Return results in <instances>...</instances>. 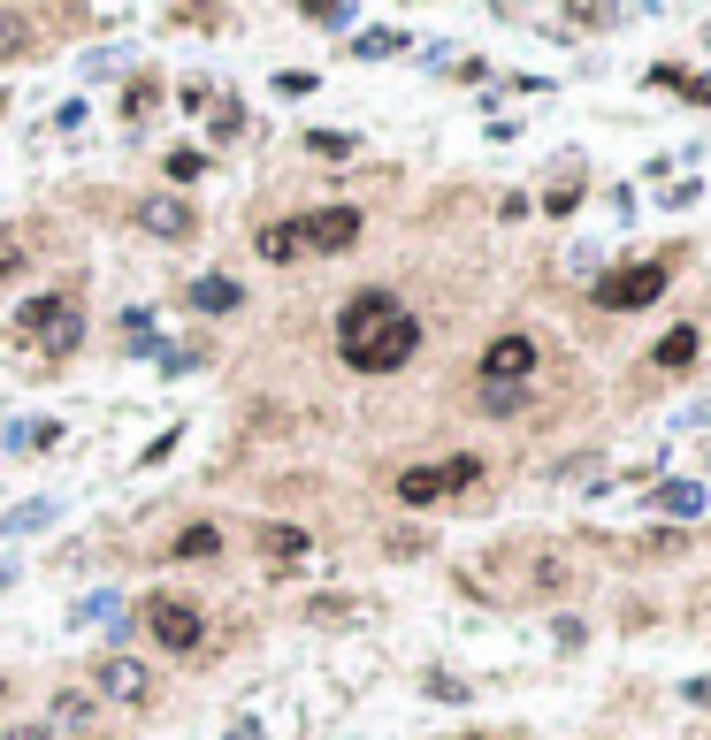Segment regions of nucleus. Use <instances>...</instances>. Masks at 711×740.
Returning <instances> with one entry per match:
<instances>
[{
	"label": "nucleus",
	"instance_id": "nucleus-14",
	"mask_svg": "<svg viewBox=\"0 0 711 740\" xmlns=\"http://www.w3.org/2000/svg\"><path fill=\"white\" fill-rule=\"evenodd\" d=\"M253 253H260V260H276V268H284V260H299V237H291V222H268V229L253 237Z\"/></svg>",
	"mask_w": 711,
	"mask_h": 740
},
{
	"label": "nucleus",
	"instance_id": "nucleus-24",
	"mask_svg": "<svg viewBox=\"0 0 711 740\" xmlns=\"http://www.w3.org/2000/svg\"><path fill=\"white\" fill-rule=\"evenodd\" d=\"M237 131H245V108L222 100V108H214V138H237Z\"/></svg>",
	"mask_w": 711,
	"mask_h": 740
},
{
	"label": "nucleus",
	"instance_id": "nucleus-7",
	"mask_svg": "<svg viewBox=\"0 0 711 740\" xmlns=\"http://www.w3.org/2000/svg\"><path fill=\"white\" fill-rule=\"evenodd\" d=\"M146 634H154L162 649H184V657H191V649L207 641V618H199L184 595H154V603H146Z\"/></svg>",
	"mask_w": 711,
	"mask_h": 740
},
{
	"label": "nucleus",
	"instance_id": "nucleus-12",
	"mask_svg": "<svg viewBox=\"0 0 711 740\" xmlns=\"http://www.w3.org/2000/svg\"><path fill=\"white\" fill-rule=\"evenodd\" d=\"M697 344H704L697 328H666V336L651 344V367H658V374H681V367L697 359Z\"/></svg>",
	"mask_w": 711,
	"mask_h": 740
},
{
	"label": "nucleus",
	"instance_id": "nucleus-5",
	"mask_svg": "<svg viewBox=\"0 0 711 740\" xmlns=\"http://www.w3.org/2000/svg\"><path fill=\"white\" fill-rule=\"evenodd\" d=\"M666 283H674V268H666V260H635V268H620V276H604V283H597V305H604V313H643V305H658V298H666Z\"/></svg>",
	"mask_w": 711,
	"mask_h": 740
},
{
	"label": "nucleus",
	"instance_id": "nucleus-29",
	"mask_svg": "<svg viewBox=\"0 0 711 740\" xmlns=\"http://www.w3.org/2000/svg\"><path fill=\"white\" fill-rule=\"evenodd\" d=\"M230 740H260V718H237V726H230Z\"/></svg>",
	"mask_w": 711,
	"mask_h": 740
},
{
	"label": "nucleus",
	"instance_id": "nucleus-32",
	"mask_svg": "<svg viewBox=\"0 0 711 740\" xmlns=\"http://www.w3.org/2000/svg\"><path fill=\"white\" fill-rule=\"evenodd\" d=\"M459 740H490V733H459Z\"/></svg>",
	"mask_w": 711,
	"mask_h": 740
},
{
	"label": "nucleus",
	"instance_id": "nucleus-28",
	"mask_svg": "<svg viewBox=\"0 0 711 740\" xmlns=\"http://www.w3.org/2000/svg\"><path fill=\"white\" fill-rule=\"evenodd\" d=\"M681 695H689V703H704V710H711V680H689Z\"/></svg>",
	"mask_w": 711,
	"mask_h": 740
},
{
	"label": "nucleus",
	"instance_id": "nucleus-16",
	"mask_svg": "<svg viewBox=\"0 0 711 740\" xmlns=\"http://www.w3.org/2000/svg\"><path fill=\"white\" fill-rule=\"evenodd\" d=\"M214 550H222V527H184L169 542V558H214Z\"/></svg>",
	"mask_w": 711,
	"mask_h": 740
},
{
	"label": "nucleus",
	"instance_id": "nucleus-30",
	"mask_svg": "<svg viewBox=\"0 0 711 740\" xmlns=\"http://www.w3.org/2000/svg\"><path fill=\"white\" fill-rule=\"evenodd\" d=\"M8 740H46V726H15V733H8Z\"/></svg>",
	"mask_w": 711,
	"mask_h": 740
},
{
	"label": "nucleus",
	"instance_id": "nucleus-26",
	"mask_svg": "<svg viewBox=\"0 0 711 740\" xmlns=\"http://www.w3.org/2000/svg\"><path fill=\"white\" fill-rule=\"evenodd\" d=\"M8 444H15V450H23V444H31V450H38V444H54V421H31V428H8Z\"/></svg>",
	"mask_w": 711,
	"mask_h": 740
},
{
	"label": "nucleus",
	"instance_id": "nucleus-15",
	"mask_svg": "<svg viewBox=\"0 0 711 740\" xmlns=\"http://www.w3.org/2000/svg\"><path fill=\"white\" fill-rule=\"evenodd\" d=\"M54 519V496H31V504H15L8 519H0V535H31V527H46Z\"/></svg>",
	"mask_w": 711,
	"mask_h": 740
},
{
	"label": "nucleus",
	"instance_id": "nucleus-1",
	"mask_svg": "<svg viewBox=\"0 0 711 740\" xmlns=\"http://www.w3.org/2000/svg\"><path fill=\"white\" fill-rule=\"evenodd\" d=\"M413 344H421V321L390 291L345 298V313H337V351H345L353 374H398V367L413 359Z\"/></svg>",
	"mask_w": 711,
	"mask_h": 740
},
{
	"label": "nucleus",
	"instance_id": "nucleus-11",
	"mask_svg": "<svg viewBox=\"0 0 711 740\" xmlns=\"http://www.w3.org/2000/svg\"><path fill=\"white\" fill-rule=\"evenodd\" d=\"M138 222H146L162 245H184V237H191V206H184V199H146Z\"/></svg>",
	"mask_w": 711,
	"mask_h": 740
},
{
	"label": "nucleus",
	"instance_id": "nucleus-10",
	"mask_svg": "<svg viewBox=\"0 0 711 740\" xmlns=\"http://www.w3.org/2000/svg\"><path fill=\"white\" fill-rule=\"evenodd\" d=\"M307 550H314L307 527H291V519H268V527H260V558H268V565H299Z\"/></svg>",
	"mask_w": 711,
	"mask_h": 740
},
{
	"label": "nucleus",
	"instance_id": "nucleus-21",
	"mask_svg": "<svg viewBox=\"0 0 711 740\" xmlns=\"http://www.w3.org/2000/svg\"><path fill=\"white\" fill-rule=\"evenodd\" d=\"M658 504H666V512H674V519H689V512H697V504H704V489H697V481H674V489H666V496H658Z\"/></svg>",
	"mask_w": 711,
	"mask_h": 740
},
{
	"label": "nucleus",
	"instance_id": "nucleus-25",
	"mask_svg": "<svg viewBox=\"0 0 711 740\" xmlns=\"http://www.w3.org/2000/svg\"><path fill=\"white\" fill-rule=\"evenodd\" d=\"M54 718H62V726H85L92 703H85V695H54Z\"/></svg>",
	"mask_w": 711,
	"mask_h": 740
},
{
	"label": "nucleus",
	"instance_id": "nucleus-18",
	"mask_svg": "<svg viewBox=\"0 0 711 740\" xmlns=\"http://www.w3.org/2000/svg\"><path fill=\"white\" fill-rule=\"evenodd\" d=\"M521 405H529V390H498V382H482V413H490V421H513Z\"/></svg>",
	"mask_w": 711,
	"mask_h": 740
},
{
	"label": "nucleus",
	"instance_id": "nucleus-31",
	"mask_svg": "<svg viewBox=\"0 0 711 740\" xmlns=\"http://www.w3.org/2000/svg\"><path fill=\"white\" fill-rule=\"evenodd\" d=\"M8 268H15V253H8V245H0V276H8Z\"/></svg>",
	"mask_w": 711,
	"mask_h": 740
},
{
	"label": "nucleus",
	"instance_id": "nucleus-23",
	"mask_svg": "<svg viewBox=\"0 0 711 740\" xmlns=\"http://www.w3.org/2000/svg\"><path fill=\"white\" fill-rule=\"evenodd\" d=\"M169 176H177V183L207 176V153H199V146H177V153H169Z\"/></svg>",
	"mask_w": 711,
	"mask_h": 740
},
{
	"label": "nucleus",
	"instance_id": "nucleus-6",
	"mask_svg": "<svg viewBox=\"0 0 711 740\" xmlns=\"http://www.w3.org/2000/svg\"><path fill=\"white\" fill-rule=\"evenodd\" d=\"M291 237H299V253H353L359 245V214L353 206H314V214L291 222Z\"/></svg>",
	"mask_w": 711,
	"mask_h": 740
},
{
	"label": "nucleus",
	"instance_id": "nucleus-3",
	"mask_svg": "<svg viewBox=\"0 0 711 740\" xmlns=\"http://www.w3.org/2000/svg\"><path fill=\"white\" fill-rule=\"evenodd\" d=\"M490 565L513 581V595H566V588H574V558H566V550H543V542L498 550Z\"/></svg>",
	"mask_w": 711,
	"mask_h": 740
},
{
	"label": "nucleus",
	"instance_id": "nucleus-19",
	"mask_svg": "<svg viewBox=\"0 0 711 740\" xmlns=\"http://www.w3.org/2000/svg\"><path fill=\"white\" fill-rule=\"evenodd\" d=\"M307 618H314V626H345V618H359V603H345V595H314Z\"/></svg>",
	"mask_w": 711,
	"mask_h": 740
},
{
	"label": "nucleus",
	"instance_id": "nucleus-13",
	"mask_svg": "<svg viewBox=\"0 0 711 740\" xmlns=\"http://www.w3.org/2000/svg\"><path fill=\"white\" fill-rule=\"evenodd\" d=\"M184 298H191L199 313H230V305H237V298H245V291H237L230 276H199V283H191V291H184Z\"/></svg>",
	"mask_w": 711,
	"mask_h": 740
},
{
	"label": "nucleus",
	"instance_id": "nucleus-2",
	"mask_svg": "<svg viewBox=\"0 0 711 740\" xmlns=\"http://www.w3.org/2000/svg\"><path fill=\"white\" fill-rule=\"evenodd\" d=\"M15 336L23 344H38V351H77L85 344V298L77 291H46V298H23L15 305Z\"/></svg>",
	"mask_w": 711,
	"mask_h": 740
},
{
	"label": "nucleus",
	"instance_id": "nucleus-8",
	"mask_svg": "<svg viewBox=\"0 0 711 740\" xmlns=\"http://www.w3.org/2000/svg\"><path fill=\"white\" fill-rule=\"evenodd\" d=\"M535 359H543V351H535V336H498V344L482 351V382H498V390H521V382L535 374Z\"/></svg>",
	"mask_w": 711,
	"mask_h": 740
},
{
	"label": "nucleus",
	"instance_id": "nucleus-4",
	"mask_svg": "<svg viewBox=\"0 0 711 740\" xmlns=\"http://www.w3.org/2000/svg\"><path fill=\"white\" fill-rule=\"evenodd\" d=\"M482 481V458H436V466H406L398 473V504H436V496H452V489H475Z\"/></svg>",
	"mask_w": 711,
	"mask_h": 740
},
{
	"label": "nucleus",
	"instance_id": "nucleus-20",
	"mask_svg": "<svg viewBox=\"0 0 711 740\" xmlns=\"http://www.w3.org/2000/svg\"><path fill=\"white\" fill-rule=\"evenodd\" d=\"M574 199H581V168H566V176L551 183V199H543V214H574Z\"/></svg>",
	"mask_w": 711,
	"mask_h": 740
},
{
	"label": "nucleus",
	"instance_id": "nucleus-9",
	"mask_svg": "<svg viewBox=\"0 0 711 740\" xmlns=\"http://www.w3.org/2000/svg\"><path fill=\"white\" fill-rule=\"evenodd\" d=\"M100 695H108V703H131V710H146L154 680H146V664H138V657H100Z\"/></svg>",
	"mask_w": 711,
	"mask_h": 740
},
{
	"label": "nucleus",
	"instance_id": "nucleus-17",
	"mask_svg": "<svg viewBox=\"0 0 711 740\" xmlns=\"http://www.w3.org/2000/svg\"><path fill=\"white\" fill-rule=\"evenodd\" d=\"M359 61H382V54H406V31H359L353 38Z\"/></svg>",
	"mask_w": 711,
	"mask_h": 740
},
{
	"label": "nucleus",
	"instance_id": "nucleus-22",
	"mask_svg": "<svg viewBox=\"0 0 711 740\" xmlns=\"http://www.w3.org/2000/svg\"><path fill=\"white\" fill-rule=\"evenodd\" d=\"M307 153H322V160H345V153H353V138H345V131H307Z\"/></svg>",
	"mask_w": 711,
	"mask_h": 740
},
{
	"label": "nucleus",
	"instance_id": "nucleus-27",
	"mask_svg": "<svg viewBox=\"0 0 711 740\" xmlns=\"http://www.w3.org/2000/svg\"><path fill=\"white\" fill-rule=\"evenodd\" d=\"M429 695H444V703H467V687H459L452 672H429Z\"/></svg>",
	"mask_w": 711,
	"mask_h": 740
}]
</instances>
